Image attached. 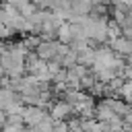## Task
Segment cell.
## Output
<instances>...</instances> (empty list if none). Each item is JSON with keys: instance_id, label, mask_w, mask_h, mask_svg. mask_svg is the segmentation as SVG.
<instances>
[{"instance_id": "cell-9", "label": "cell", "mask_w": 132, "mask_h": 132, "mask_svg": "<svg viewBox=\"0 0 132 132\" xmlns=\"http://www.w3.org/2000/svg\"><path fill=\"white\" fill-rule=\"evenodd\" d=\"M58 41L64 43V45H72L74 35H72V25H70V23H66V25H62V27L58 29Z\"/></svg>"}, {"instance_id": "cell-11", "label": "cell", "mask_w": 132, "mask_h": 132, "mask_svg": "<svg viewBox=\"0 0 132 132\" xmlns=\"http://www.w3.org/2000/svg\"><path fill=\"white\" fill-rule=\"evenodd\" d=\"M14 33H16V31H14L12 27H8V25H0V35H2V39H4V41H8Z\"/></svg>"}, {"instance_id": "cell-4", "label": "cell", "mask_w": 132, "mask_h": 132, "mask_svg": "<svg viewBox=\"0 0 132 132\" xmlns=\"http://www.w3.org/2000/svg\"><path fill=\"white\" fill-rule=\"evenodd\" d=\"M107 45H109L118 56H124V58H126V56H128V58L132 56V41H130V39H126V37L109 39V43H107Z\"/></svg>"}, {"instance_id": "cell-10", "label": "cell", "mask_w": 132, "mask_h": 132, "mask_svg": "<svg viewBox=\"0 0 132 132\" xmlns=\"http://www.w3.org/2000/svg\"><path fill=\"white\" fill-rule=\"evenodd\" d=\"M107 35H109V39H120V37H124L122 25H118L113 19H109V23H107Z\"/></svg>"}, {"instance_id": "cell-1", "label": "cell", "mask_w": 132, "mask_h": 132, "mask_svg": "<svg viewBox=\"0 0 132 132\" xmlns=\"http://www.w3.org/2000/svg\"><path fill=\"white\" fill-rule=\"evenodd\" d=\"M50 116H52L54 122H68L70 116H74V111H72V105L68 101L58 99V101H54V105L50 109Z\"/></svg>"}, {"instance_id": "cell-6", "label": "cell", "mask_w": 132, "mask_h": 132, "mask_svg": "<svg viewBox=\"0 0 132 132\" xmlns=\"http://www.w3.org/2000/svg\"><path fill=\"white\" fill-rule=\"evenodd\" d=\"M95 118H97L99 122H103V124H109V122L116 118V111H113L111 107H107L103 101H99V103H97V109H95Z\"/></svg>"}, {"instance_id": "cell-3", "label": "cell", "mask_w": 132, "mask_h": 132, "mask_svg": "<svg viewBox=\"0 0 132 132\" xmlns=\"http://www.w3.org/2000/svg\"><path fill=\"white\" fill-rule=\"evenodd\" d=\"M60 47H62V43L60 41H43L37 50H35V54L43 60V62H52V60H56L58 56H60Z\"/></svg>"}, {"instance_id": "cell-7", "label": "cell", "mask_w": 132, "mask_h": 132, "mask_svg": "<svg viewBox=\"0 0 132 132\" xmlns=\"http://www.w3.org/2000/svg\"><path fill=\"white\" fill-rule=\"evenodd\" d=\"M93 8H95V2H89V0H76V2H72V12L78 14V16H91Z\"/></svg>"}, {"instance_id": "cell-5", "label": "cell", "mask_w": 132, "mask_h": 132, "mask_svg": "<svg viewBox=\"0 0 132 132\" xmlns=\"http://www.w3.org/2000/svg\"><path fill=\"white\" fill-rule=\"evenodd\" d=\"M16 101H21V95L14 93L10 87L0 91V107H2V111H6V109H8L12 103H16Z\"/></svg>"}, {"instance_id": "cell-2", "label": "cell", "mask_w": 132, "mask_h": 132, "mask_svg": "<svg viewBox=\"0 0 132 132\" xmlns=\"http://www.w3.org/2000/svg\"><path fill=\"white\" fill-rule=\"evenodd\" d=\"M47 113H50V111H45V109H41V107L31 105V107H25L23 122H25V126H27V128H37V126L45 120V116H47Z\"/></svg>"}, {"instance_id": "cell-8", "label": "cell", "mask_w": 132, "mask_h": 132, "mask_svg": "<svg viewBox=\"0 0 132 132\" xmlns=\"http://www.w3.org/2000/svg\"><path fill=\"white\" fill-rule=\"evenodd\" d=\"M14 6H16V10H19L25 19H31V16L39 10L35 2H27V0H16V2H14Z\"/></svg>"}]
</instances>
